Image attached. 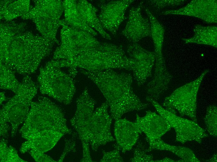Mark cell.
<instances>
[{"label": "cell", "mask_w": 217, "mask_h": 162, "mask_svg": "<svg viewBox=\"0 0 217 162\" xmlns=\"http://www.w3.org/2000/svg\"><path fill=\"white\" fill-rule=\"evenodd\" d=\"M9 27L1 34L0 63L15 72L28 75L36 71L55 44L44 37L22 33L17 26Z\"/></svg>", "instance_id": "1"}, {"label": "cell", "mask_w": 217, "mask_h": 162, "mask_svg": "<svg viewBox=\"0 0 217 162\" xmlns=\"http://www.w3.org/2000/svg\"><path fill=\"white\" fill-rule=\"evenodd\" d=\"M81 72L98 87L109 107L111 116L116 121L124 114L147 107L134 93L132 87V75L118 72L113 69L93 72L81 69Z\"/></svg>", "instance_id": "2"}, {"label": "cell", "mask_w": 217, "mask_h": 162, "mask_svg": "<svg viewBox=\"0 0 217 162\" xmlns=\"http://www.w3.org/2000/svg\"><path fill=\"white\" fill-rule=\"evenodd\" d=\"M58 131L73 134L61 108L47 97H41L32 102L28 113L19 130L27 140L34 138L45 133Z\"/></svg>", "instance_id": "3"}, {"label": "cell", "mask_w": 217, "mask_h": 162, "mask_svg": "<svg viewBox=\"0 0 217 162\" xmlns=\"http://www.w3.org/2000/svg\"><path fill=\"white\" fill-rule=\"evenodd\" d=\"M67 61L71 69L93 72L116 69L132 70L134 64L122 46L106 42L78 51Z\"/></svg>", "instance_id": "4"}, {"label": "cell", "mask_w": 217, "mask_h": 162, "mask_svg": "<svg viewBox=\"0 0 217 162\" xmlns=\"http://www.w3.org/2000/svg\"><path fill=\"white\" fill-rule=\"evenodd\" d=\"M49 61L41 68L37 78L40 92L65 105L72 101L75 92L74 80L71 76Z\"/></svg>", "instance_id": "5"}, {"label": "cell", "mask_w": 217, "mask_h": 162, "mask_svg": "<svg viewBox=\"0 0 217 162\" xmlns=\"http://www.w3.org/2000/svg\"><path fill=\"white\" fill-rule=\"evenodd\" d=\"M38 88L31 77L25 76L15 95L1 110L0 119L10 124L12 137L15 136L18 126L26 119Z\"/></svg>", "instance_id": "6"}, {"label": "cell", "mask_w": 217, "mask_h": 162, "mask_svg": "<svg viewBox=\"0 0 217 162\" xmlns=\"http://www.w3.org/2000/svg\"><path fill=\"white\" fill-rule=\"evenodd\" d=\"M204 70L195 80L179 87L168 96L162 103V107L166 110L182 116H186L197 122L196 117L197 95L205 75L209 72Z\"/></svg>", "instance_id": "7"}, {"label": "cell", "mask_w": 217, "mask_h": 162, "mask_svg": "<svg viewBox=\"0 0 217 162\" xmlns=\"http://www.w3.org/2000/svg\"><path fill=\"white\" fill-rule=\"evenodd\" d=\"M157 113L164 118L176 132V141L182 144L190 141H194L199 143L208 135L204 129L196 122L178 116L165 109L157 101L146 98Z\"/></svg>", "instance_id": "8"}, {"label": "cell", "mask_w": 217, "mask_h": 162, "mask_svg": "<svg viewBox=\"0 0 217 162\" xmlns=\"http://www.w3.org/2000/svg\"><path fill=\"white\" fill-rule=\"evenodd\" d=\"M96 103L90 95L88 88H85L77 99L76 111L70 120L71 124L82 143L83 155L81 162L93 161L87 139V122L94 112Z\"/></svg>", "instance_id": "9"}, {"label": "cell", "mask_w": 217, "mask_h": 162, "mask_svg": "<svg viewBox=\"0 0 217 162\" xmlns=\"http://www.w3.org/2000/svg\"><path fill=\"white\" fill-rule=\"evenodd\" d=\"M109 106L104 102L94 111L87 125V138L94 151L115 140L111 132L112 118L108 112Z\"/></svg>", "instance_id": "10"}, {"label": "cell", "mask_w": 217, "mask_h": 162, "mask_svg": "<svg viewBox=\"0 0 217 162\" xmlns=\"http://www.w3.org/2000/svg\"><path fill=\"white\" fill-rule=\"evenodd\" d=\"M127 52L134 62L131 70L133 78L138 85L141 86L152 76L155 62L154 52L143 48L137 43H132L128 46Z\"/></svg>", "instance_id": "11"}, {"label": "cell", "mask_w": 217, "mask_h": 162, "mask_svg": "<svg viewBox=\"0 0 217 162\" xmlns=\"http://www.w3.org/2000/svg\"><path fill=\"white\" fill-rule=\"evenodd\" d=\"M133 0L102 1L99 3L100 12L98 17L105 31L115 34L125 18L126 10Z\"/></svg>", "instance_id": "12"}, {"label": "cell", "mask_w": 217, "mask_h": 162, "mask_svg": "<svg viewBox=\"0 0 217 162\" xmlns=\"http://www.w3.org/2000/svg\"><path fill=\"white\" fill-rule=\"evenodd\" d=\"M35 7L29 11L23 18H32L39 27H49L60 21L63 10L60 0L38 1Z\"/></svg>", "instance_id": "13"}, {"label": "cell", "mask_w": 217, "mask_h": 162, "mask_svg": "<svg viewBox=\"0 0 217 162\" xmlns=\"http://www.w3.org/2000/svg\"><path fill=\"white\" fill-rule=\"evenodd\" d=\"M143 2L132 7L129 11L126 24L122 34L132 43H137L142 38L151 36L149 20L142 13Z\"/></svg>", "instance_id": "14"}, {"label": "cell", "mask_w": 217, "mask_h": 162, "mask_svg": "<svg viewBox=\"0 0 217 162\" xmlns=\"http://www.w3.org/2000/svg\"><path fill=\"white\" fill-rule=\"evenodd\" d=\"M164 15L176 14L197 17L208 23H217L216 0H194L185 6L178 9L168 10L162 13Z\"/></svg>", "instance_id": "15"}, {"label": "cell", "mask_w": 217, "mask_h": 162, "mask_svg": "<svg viewBox=\"0 0 217 162\" xmlns=\"http://www.w3.org/2000/svg\"><path fill=\"white\" fill-rule=\"evenodd\" d=\"M136 117L135 122L142 133L145 134L148 142L161 139L171 128L162 116L150 111H147L142 117L137 114Z\"/></svg>", "instance_id": "16"}, {"label": "cell", "mask_w": 217, "mask_h": 162, "mask_svg": "<svg viewBox=\"0 0 217 162\" xmlns=\"http://www.w3.org/2000/svg\"><path fill=\"white\" fill-rule=\"evenodd\" d=\"M114 134L117 145L123 153L130 150L142 133L136 123L124 118L115 121Z\"/></svg>", "instance_id": "17"}, {"label": "cell", "mask_w": 217, "mask_h": 162, "mask_svg": "<svg viewBox=\"0 0 217 162\" xmlns=\"http://www.w3.org/2000/svg\"><path fill=\"white\" fill-rule=\"evenodd\" d=\"M65 135L56 131H49L23 143L20 149L22 153H24L31 149L45 153L51 150L59 139Z\"/></svg>", "instance_id": "18"}, {"label": "cell", "mask_w": 217, "mask_h": 162, "mask_svg": "<svg viewBox=\"0 0 217 162\" xmlns=\"http://www.w3.org/2000/svg\"><path fill=\"white\" fill-rule=\"evenodd\" d=\"M63 7L64 21L67 25L75 29L87 32L94 36L98 35L97 32L89 26L81 17L77 9L76 1H64Z\"/></svg>", "instance_id": "19"}, {"label": "cell", "mask_w": 217, "mask_h": 162, "mask_svg": "<svg viewBox=\"0 0 217 162\" xmlns=\"http://www.w3.org/2000/svg\"><path fill=\"white\" fill-rule=\"evenodd\" d=\"M77 7L81 17L90 27L97 31L104 38L111 39L110 36L102 27L97 15V9L88 1H77Z\"/></svg>", "instance_id": "20"}, {"label": "cell", "mask_w": 217, "mask_h": 162, "mask_svg": "<svg viewBox=\"0 0 217 162\" xmlns=\"http://www.w3.org/2000/svg\"><path fill=\"white\" fill-rule=\"evenodd\" d=\"M148 143L149 147L147 149V152L154 150L168 151L175 154L181 159L179 160H176V162H200L193 151L188 148L170 145L164 142L161 139Z\"/></svg>", "instance_id": "21"}, {"label": "cell", "mask_w": 217, "mask_h": 162, "mask_svg": "<svg viewBox=\"0 0 217 162\" xmlns=\"http://www.w3.org/2000/svg\"><path fill=\"white\" fill-rule=\"evenodd\" d=\"M194 35L191 38H183L185 43H193L209 45L217 48V27L196 25L194 28Z\"/></svg>", "instance_id": "22"}, {"label": "cell", "mask_w": 217, "mask_h": 162, "mask_svg": "<svg viewBox=\"0 0 217 162\" xmlns=\"http://www.w3.org/2000/svg\"><path fill=\"white\" fill-rule=\"evenodd\" d=\"M29 1H18L11 3L9 1L2 2L1 16L8 20L20 16L23 17L29 11Z\"/></svg>", "instance_id": "23"}, {"label": "cell", "mask_w": 217, "mask_h": 162, "mask_svg": "<svg viewBox=\"0 0 217 162\" xmlns=\"http://www.w3.org/2000/svg\"><path fill=\"white\" fill-rule=\"evenodd\" d=\"M15 72L0 63V88L9 90L15 93L20 83L15 75Z\"/></svg>", "instance_id": "24"}, {"label": "cell", "mask_w": 217, "mask_h": 162, "mask_svg": "<svg viewBox=\"0 0 217 162\" xmlns=\"http://www.w3.org/2000/svg\"><path fill=\"white\" fill-rule=\"evenodd\" d=\"M0 145L1 162H27L19 157L15 148L11 145L8 146L7 140L1 139Z\"/></svg>", "instance_id": "25"}, {"label": "cell", "mask_w": 217, "mask_h": 162, "mask_svg": "<svg viewBox=\"0 0 217 162\" xmlns=\"http://www.w3.org/2000/svg\"><path fill=\"white\" fill-rule=\"evenodd\" d=\"M215 105H211L207 108L204 121L206 128L212 136H217V109Z\"/></svg>", "instance_id": "26"}, {"label": "cell", "mask_w": 217, "mask_h": 162, "mask_svg": "<svg viewBox=\"0 0 217 162\" xmlns=\"http://www.w3.org/2000/svg\"><path fill=\"white\" fill-rule=\"evenodd\" d=\"M147 149L141 142H138L134 149L133 157L130 160L132 162H153V156L147 153Z\"/></svg>", "instance_id": "27"}, {"label": "cell", "mask_w": 217, "mask_h": 162, "mask_svg": "<svg viewBox=\"0 0 217 162\" xmlns=\"http://www.w3.org/2000/svg\"><path fill=\"white\" fill-rule=\"evenodd\" d=\"M120 150L119 147L116 144L113 150L108 152L103 151V157L100 162H123V160L120 155Z\"/></svg>", "instance_id": "28"}, {"label": "cell", "mask_w": 217, "mask_h": 162, "mask_svg": "<svg viewBox=\"0 0 217 162\" xmlns=\"http://www.w3.org/2000/svg\"><path fill=\"white\" fill-rule=\"evenodd\" d=\"M184 0H155L148 1L152 6L156 10H159L164 7L177 6L182 4Z\"/></svg>", "instance_id": "29"}, {"label": "cell", "mask_w": 217, "mask_h": 162, "mask_svg": "<svg viewBox=\"0 0 217 162\" xmlns=\"http://www.w3.org/2000/svg\"><path fill=\"white\" fill-rule=\"evenodd\" d=\"M72 138L70 139H65V146L63 151L58 162H62L67 154L70 151L75 152V139L77 136L76 133H73Z\"/></svg>", "instance_id": "30"}, {"label": "cell", "mask_w": 217, "mask_h": 162, "mask_svg": "<svg viewBox=\"0 0 217 162\" xmlns=\"http://www.w3.org/2000/svg\"><path fill=\"white\" fill-rule=\"evenodd\" d=\"M29 153L36 162H57L50 156L45 154L44 153L39 150L31 149L29 150Z\"/></svg>", "instance_id": "31"}, {"label": "cell", "mask_w": 217, "mask_h": 162, "mask_svg": "<svg viewBox=\"0 0 217 162\" xmlns=\"http://www.w3.org/2000/svg\"><path fill=\"white\" fill-rule=\"evenodd\" d=\"M8 123L5 121L0 119V136L6 138L8 136V131L10 129Z\"/></svg>", "instance_id": "32"}, {"label": "cell", "mask_w": 217, "mask_h": 162, "mask_svg": "<svg viewBox=\"0 0 217 162\" xmlns=\"http://www.w3.org/2000/svg\"><path fill=\"white\" fill-rule=\"evenodd\" d=\"M154 162H176V161L171 159L170 158L166 157L161 160H154Z\"/></svg>", "instance_id": "33"}, {"label": "cell", "mask_w": 217, "mask_h": 162, "mask_svg": "<svg viewBox=\"0 0 217 162\" xmlns=\"http://www.w3.org/2000/svg\"><path fill=\"white\" fill-rule=\"evenodd\" d=\"M6 99V97L4 93L3 92L0 93V104L2 102L5 101Z\"/></svg>", "instance_id": "34"}, {"label": "cell", "mask_w": 217, "mask_h": 162, "mask_svg": "<svg viewBox=\"0 0 217 162\" xmlns=\"http://www.w3.org/2000/svg\"><path fill=\"white\" fill-rule=\"evenodd\" d=\"M206 161L217 162V154H215L210 159Z\"/></svg>", "instance_id": "35"}]
</instances>
